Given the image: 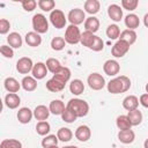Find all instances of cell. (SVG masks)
Masks as SVG:
<instances>
[{
	"mask_svg": "<svg viewBox=\"0 0 148 148\" xmlns=\"http://www.w3.org/2000/svg\"><path fill=\"white\" fill-rule=\"evenodd\" d=\"M131 88V80L125 76L120 75L109 81L108 83V91L111 94H121L127 91Z\"/></svg>",
	"mask_w": 148,
	"mask_h": 148,
	"instance_id": "obj_1",
	"label": "cell"
},
{
	"mask_svg": "<svg viewBox=\"0 0 148 148\" xmlns=\"http://www.w3.org/2000/svg\"><path fill=\"white\" fill-rule=\"evenodd\" d=\"M66 108L68 110H71L77 118L79 117H84L89 112V104L86 101L80 99V98H72V99H69Z\"/></svg>",
	"mask_w": 148,
	"mask_h": 148,
	"instance_id": "obj_2",
	"label": "cell"
},
{
	"mask_svg": "<svg viewBox=\"0 0 148 148\" xmlns=\"http://www.w3.org/2000/svg\"><path fill=\"white\" fill-rule=\"evenodd\" d=\"M81 32H80V29L77 28V25H73V24H69L67 28H66V31H65V40L66 43L68 44H77L81 42Z\"/></svg>",
	"mask_w": 148,
	"mask_h": 148,
	"instance_id": "obj_3",
	"label": "cell"
},
{
	"mask_svg": "<svg viewBox=\"0 0 148 148\" xmlns=\"http://www.w3.org/2000/svg\"><path fill=\"white\" fill-rule=\"evenodd\" d=\"M32 28L37 34H45L49 30V22L43 14H35L32 16Z\"/></svg>",
	"mask_w": 148,
	"mask_h": 148,
	"instance_id": "obj_4",
	"label": "cell"
},
{
	"mask_svg": "<svg viewBox=\"0 0 148 148\" xmlns=\"http://www.w3.org/2000/svg\"><path fill=\"white\" fill-rule=\"evenodd\" d=\"M50 21L52 25L57 29H62L66 25V17L65 14L60 9H54L50 14Z\"/></svg>",
	"mask_w": 148,
	"mask_h": 148,
	"instance_id": "obj_5",
	"label": "cell"
},
{
	"mask_svg": "<svg viewBox=\"0 0 148 148\" xmlns=\"http://www.w3.org/2000/svg\"><path fill=\"white\" fill-rule=\"evenodd\" d=\"M88 86L92 90H101L105 86V80L99 73H91L87 79Z\"/></svg>",
	"mask_w": 148,
	"mask_h": 148,
	"instance_id": "obj_6",
	"label": "cell"
},
{
	"mask_svg": "<svg viewBox=\"0 0 148 148\" xmlns=\"http://www.w3.org/2000/svg\"><path fill=\"white\" fill-rule=\"evenodd\" d=\"M68 21L71 22V24L73 25H79L81 23H83V21H86V14L82 9L80 8H74V9H71L69 13H68V16H67Z\"/></svg>",
	"mask_w": 148,
	"mask_h": 148,
	"instance_id": "obj_7",
	"label": "cell"
},
{
	"mask_svg": "<svg viewBox=\"0 0 148 148\" xmlns=\"http://www.w3.org/2000/svg\"><path fill=\"white\" fill-rule=\"evenodd\" d=\"M130 46H131V45H128L126 42L119 39V40H117V42L114 43V45L112 46L111 53H112V56H113L114 58H121V57H124V56L128 52Z\"/></svg>",
	"mask_w": 148,
	"mask_h": 148,
	"instance_id": "obj_8",
	"label": "cell"
},
{
	"mask_svg": "<svg viewBox=\"0 0 148 148\" xmlns=\"http://www.w3.org/2000/svg\"><path fill=\"white\" fill-rule=\"evenodd\" d=\"M34 68V64L32 60L28 57H23L20 58L16 62V71L21 74H28L29 72H31Z\"/></svg>",
	"mask_w": 148,
	"mask_h": 148,
	"instance_id": "obj_9",
	"label": "cell"
},
{
	"mask_svg": "<svg viewBox=\"0 0 148 148\" xmlns=\"http://www.w3.org/2000/svg\"><path fill=\"white\" fill-rule=\"evenodd\" d=\"M103 71L106 75L109 76H114L119 73L120 71V66H119V62L117 60H113V59H110V60H106L103 65Z\"/></svg>",
	"mask_w": 148,
	"mask_h": 148,
	"instance_id": "obj_10",
	"label": "cell"
},
{
	"mask_svg": "<svg viewBox=\"0 0 148 148\" xmlns=\"http://www.w3.org/2000/svg\"><path fill=\"white\" fill-rule=\"evenodd\" d=\"M90 136H91V131L87 125H81L75 131V138L81 142L88 141L90 139Z\"/></svg>",
	"mask_w": 148,
	"mask_h": 148,
	"instance_id": "obj_11",
	"label": "cell"
},
{
	"mask_svg": "<svg viewBox=\"0 0 148 148\" xmlns=\"http://www.w3.org/2000/svg\"><path fill=\"white\" fill-rule=\"evenodd\" d=\"M31 73H32V76L36 80H42L47 74V67L44 62H37V64L34 65V68H32Z\"/></svg>",
	"mask_w": 148,
	"mask_h": 148,
	"instance_id": "obj_12",
	"label": "cell"
},
{
	"mask_svg": "<svg viewBox=\"0 0 148 148\" xmlns=\"http://www.w3.org/2000/svg\"><path fill=\"white\" fill-rule=\"evenodd\" d=\"M108 15L112 21L119 22L123 17V9L120 8V6H118L116 3H112L108 7Z\"/></svg>",
	"mask_w": 148,
	"mask_h": 148,
	"instance_id": "obj_13",
	"label": "cell"
},
{
	"mask_svg": "<svg viewBox=\"0 0 148 148\" xmlns=\"http://www.w3.org/2000/svg\"><path fill=\"white\" fill-rule=\"evenodd\" d=\"M50 109L45 105H37L34 110V117L39 121H45L50 116Z\"/></svg>",
	"mask_w": 148,
	"mask_h": 148,
	"instance_id": "obj_14",
	"label": "cell"
},
{
	"mask_svg": "<svg viewBox=\"0 0 148 148\" xmlns=\"http://www.w3.org/2000/svg\"><path fill=\"white\" fill-rule=\"evenodd\" d=\"M21 103V98L15 92H9L5 96V105L9 109H16Z\"/></svg>",
	"mask_w": 148,
	"mask_h": 148,
	"instance_id": "obj_15",
	"label": "cell"
},
{
	"mask_svg": "<svg viewBox=\"0 0 148 148\" xmlns=\"http://www.w3.org/2000/svg\"><path fill=\"white\" fill-rule=\"evenodd\" d=\"M123 106L125 110L127 111H132V110H136L139 106V98L134 95H130L126 96L123 101Z\"/></svg>",
	"mask_w": 148,
	"mask_h": 148,
	"instance_id": "obj_16",
	"label": "cell"
},
{
	"mask_svg": "<svg viewBox=\"0 0 148 148\" xmlns=\"http://www.w3.org/2000/svg\"><path fill=\"white\" fill-rule=\"evenodd\" d=\"M25 39V43L29 45V46H32V47H36V46H39L40 43H42V37L39 34H37L36 31H30L25 35L24 37Z\"/></svg>",
	"mask_w": 148,
	"mask_h": 148,
	"instance_id": "obj_17",
	"label": "cell"
},
{
	"mask_svg": "<svg viewBox=\"0 0 148 148\" xmlns=\"http://www.w3.org/2000/svg\"><path fill=\"white\" fill-rule=\"evenodd\" d=\"M32 116H34V111H31L29 108H21L17 111V119H18V121L21 124L30 123Z\"/></svg>",
	"mask_w": 148,
	"mask_h": 148,
	"instance_id": "obj_18",
	"label": "cell"
},
{
	"mask_svg": "<svg viewBox=\"0 0 148 148\" xmlns=\"http://www.w3.org/2000/svg\"><path fill=\"white\" fill-rule=\"evenodd\" d=\"M84 28H86V31L95 34L99 29V21H98V18L95 17V16L87 17L86 21H84Z\"/></svg>",
	"mask_w": 148,
	"mask_h": 148,
	"instance_id": "obj_19",
	"label": "cell"
},
{
	"mask_svg": "<svg viewBox=\"0 0 148 148\" xmlns=\"http://www.w3.org/2000/svg\"><path fill=\"white\" fill-rule=\"evenodd\" d=\"M65 84L66 83H64V82L52 77V79H50L46 82V89L49 91H51V92H58V91H61L65 88Z\"/></svg>",
	"mask_w": 148,
	"mask_h": 148,
	"instance_id": "obj_20",
	"label": "cell"
},
{
	"mask_svg": "<svg viewBox=\"0 0 148 148\" xmlns=\"http://www.w3.org/2000/svg\"><path fill=\"white\" fill-rule=\"evenodd\" d=\"M49 109H50V112H51V113H53V114H56V116H59V114L61 116L66 108H65L64 102H61L60 99H53V101L50 103Z\"/></svg>",
	"mask_w": 148,
	"mask_h": 148,
	"instance_id": "obj_21",
	"label": "cell"
},
{
	"mask_svg": "<svg viewBox=\"0 0 148 148\" xmlns=\"http://www.w3.org/2000/svg\"><path fill=\"white\" fill-rule=\"evenodd\" d=\"M119 39L126 42L128 45H132V44H134L135 40H136V32H135L134 30L126 29V30H124V31L120 32Z\"/></svg>",
	"mask_w": 148,
	"mask_h": 148,
	"instance_id": "obj_22",
	"label": "cell"
},
{
	"mask_svg": "<svg viewBox=\"0 0 148 148\" xmlns=\"http://www.w3.org/2000/svg\"><path fill=\"white\" fill-rule=\"evenodd\" d=\"M96 35L92 34V32H89V31H84L82 35H81V44L88 49H91L95 40H96Z\"/></svg>",
	"mask_w": 148,
	"mask_h": 148,
	"instance_id": "obj_23",
	"label": "cell"
},
{
	"mask_svg": "<svg viewBox=\"0 0 148 148\" xmlns=\"http://www.w3.org/2000/svg\"><path fill=\"white\" fill-rule=\"evenodd\" d=\"M21 86L25 91H34L37 88V81L34 76H24L21 81Z\"/></svg>",
	"mask_w": 148,
	"mask_h": 148,
	"instance_id": "obj_24",
	"label": "cell"
},
{
	"mask_svg": "<svg viewBox=\"0 0 148 148\" xmlns=\"http://www.w3.org/2000/svg\"><path fill=\"white\" fill-rule=\"evenodd\" d=\"M118 139L120 142L127 145V143H132L135 139V134L132 130H125V131H119L118 133Z\"/></svg>",
	"mask_w": 148,
	"mask_h": 148,
	"instance_id": "obj_25",
	"label": "cell"
},
{
	"mask_svg": "<svg viewBox=\"0 0 148 148\" xmlns=\"http://www.w3.org/2000/svg\"><path fill=\"white\" fill-rule=\"evenodd\" d=\"M7 42L9 44L10 47H14V49H20L22 46V37L18 32H10L7 37Z\"/></svg>",
	"mask_w": 148,
	"mask_h": 148,
	"instance_id": "obj_26",
	"label": "cell"
},
{
	"mask_svg": "<svg viewBox=\"0 0 148 148\" xmlns=\"http://www.w3.org/2000/svg\"><path fill=\"white\" fill-rule=\"evenodd\" d=\"M99 7H101V3L98 0H87L84 2V10L91 16L99 12Z\"/></svg>",
	"mask_w": 148,
	"mask_h": 148,
	"instance_id": "obj_27",
	"label": "cell"
},
{
	"mask_svg": "<svg viewBox=\"0 0 148 148\" xmlns=\"http://www.w3.org/2000/svg\"><path fill=\"white\" fill-rule=\"evenodd\" d=\"M3 84H5L6 90L9 91V92H15L16 94L21 88V84L18 83V81L14 77H7L3 82Z\"/></svg>",
	"mask_w": 148,
	"mask_h": 148,
	"instance_id": "obj_28",
	"label": "cell"
},
{
	"mask_svg": "<svg viewBox=\"0 0 148 148\" xmlns=\"http://www.w3.org/2000/svg\"><path fill=\"white\" fill-rule=\"evenodd\" d=\"M52 77H54V79H57L64 83H67L68 80L71 79V69L68 67H61L56 74H53Z\"/></svg>",
	"mask_w": 148,
	"mask_h": 148,
	"instance_id": "obj_29",
	"label": "cell"
},
{
	"mask_svg": "<svg viewBox=\"0 0 148 148\" xmlns=\"http://www.w3.org/2000/svg\"><path fill=\"white\" fill-rule=\"evenodd\" d=\"M69 90H71V92L73 95H76V96L81 95L83 92V90H84V84H83V82L81 80L75 79L69 83Z\"/></svg>",
	"mask_w": 148,
	"mask_h": 148,
	"instance_id": "obj_30",
	"label": "cell"
},
{
	"mask_svg": "<svg viewBox=\"0 0 148 148\" xmlns=\"http://www.w3.org/2000/svg\"><path fill=\"white\" fill-rule=\"evenodd\" d=\"M116 124H117V127L120 130V131H125V130H131L132 127V124L130 121V118L125 114H120L117 117V120H116Z\"/></svg>",
	"mask_w": 148,
	"mask_h": 148,
	"instance_id": "obj_31",
	"label": "cell"
},
{
	"mask_svg": "<svg viewBox=\"0 0 148 148\" xmlns=\"http://www.w3.org/2000/svg\"><path fill=\"white\" fill-rule=\"evenodd\" d=\"M140 24V20L135 14H128L125 17V25L130 29V30H134L139 27Z\"/></svg>",
	"mask_w": 148,
	"mask_h": 148,
	"instance_id": "obj_32",
	"label": "cell"
},
{
	"mask_svg": "<svg viewBox=\"0 0 148 148\" xmlns=\"http://www.w3.org/2000/svg\"><path fill=\"white\" fill-rule=\"evenodd\" d=\"M127 117L130 118V121H131L132 126H138V125L142 121V113H141V111H139L138 109H136V110L128 111Z\"/></svg>",
	"mask_w": 148,
	"mask_h": 148,
	"instance_id": "obj_33",
	"label": "cell"
},
{
	"mask_svg": "<svg viewBox=\"0 0 148 148\" xmlns=\"http://www.w3.org/2000/svg\"><path fill=\"white\" fill-rule=\"evenodd\" d=\"M57 136H58V139H59L60 141H62V142H68L69 140H72L73 133H72V131H71L69 128H67V127H61V128L58 130Z\"/></svg>",
	"mask_w": 148,
	"mask_h": 148,
	"instance_id": "obj_34",
	"label": "cell"
},
{
	"mask_svg": "<svg viewBox=\"0 0 148 148\" xmlns=\"http://www.w3.org/2000/svg\"><path fill=\"white\" fill-rule=\"evenodd\" d=\"M46 67H47V71H50L52 74H56L62 66L60 65V62H59V60L58 59H56V58H49L47 60H46Z\"/></svg>",
	"mask_w": 148,
	"mask_h": 148,
	"instance_id": "obj_35",
	"label": "cell"
},
{
	"mask_svg": "<svg viewBox=\"0 0 148 148\" xmlns=\"http://www.w3.org/2000/svg\"><path fill=\"white\" fill-rule=\"evenodd\" d=\"M58 136L54 135V134H49L46 135L43 140H42V146L44 148H50V147H53V146H57L58 145Z\"/></svg>",
	"mask_w": 148,
	"mask_h": 148,
	"instance_id": "obj_36",
	"label": "cell"
},
{
	"mask_svg": "<svg viewBox=\"0 0 148 148\" xmlns=\"http://www.w3.org/2000/svg\"><path fill=\"white\" fill-rule=\"evenodd\" d=\"M106 36L110 39H117L120 36V29L117 24H110L106 28Z\"/></svg>",
	"mask_w": 148,
	"mask_h": 148,
	"instance_id": "obj_37",
	"label": "cell"
},
{
	"mask_svg": "<svg viewBox=\"0 0 148 148\" xmlns=\"http://www.w3.org/2000/svg\"><path fill=\"white\" fill-rule=\"evenodd\" d=\"M0 148H22V143L15 139H5L1 141Z\"/></svg>",
	"mask_w": 148,
	"mask_h": 148,
	"instance_id": "obj_38",
	"label": "cell"
},
{
	"mask_svg": "<svg viewBox=\"0 0 148 148\" xmlns=\"http://www.w3.org/2000/svg\"><path fill=\"white\" fill-rule=\"evenodd\" d=\"M65 44H66V40L62 37H53L51 40V47L54 51H61L65 47Z\"/></svg>",
	"mask_w": 148,
	"mask_h": 148,
	"instance_id": "obj_39",
	"label": "cell"
},
{
	"mask_svg": "<svg viewBox=\"0 0 148 148\" xmlns=\"http://www.w3.org/2000/svg\"><path fill=\"white\" fill-rule=\"evenodd\" d=\"M37 3H38V7L42 10H44V12H52V10H54L56 2L53 0H39Z\"/></svg>",
	"mask_w": 148,
	"mask_h": 148,
	"instance_id": "obj_40",
	"label": "cell"
},
{
	"mask_svg": "<svg viewBox=\"0 0 148 148\" xmlns=\"http://www.w3.org/2000/svg\"><path fill=\"white\" fill-rule=\"evenodd\" d=\"M50 130H51V126L47 121H38L36 125V131L39 135H47Z\"/></svg>",
	"mask_w": 148,
	"mask_h": 148,
	"instance_id": "obj_41",
	"label": "cell"
},
{
	"mask_svg": "<svg viewBox=\"0 0 148 148\" xmlns=\"http://www.w3.org/2000/svg\"><path fill=\"white\" fill-rule=\"evenodd\" d=\"M76 116L71 111V110H68L67 108L65 109V111L62 112V114H61V119L65 121V123H73V121H75L76 120Z\"/></svg>",
	"mask_w": 148,
	"mask_h": 148,
	"instance_id": "obj_42",
	"label": "cell"
},
{
	"mask_svg": "<svg viewBox=\"0 0 148 148\" xmlns=\"http://www.w3.org/2000/svg\"><path fill=\"white\" fill-rule=\"evenodd\" d=\"M138 5H139L138 0H123L121 1V6L126 10H134L136 9Z\"/></svg>",
	"mask_w": 148,
	"mask_h": 148,
	"instance_id": "obj_43",
	"label": "cell"
},
{
	"mask_svg": "<svg viewBox=\"0 0 148 148\" xmlns=\"http://www.w3.org/2000/svg\"><path fill=\"white\" fill-rule=\"evenodd\" d=\"M37 5H38V3H37L35 0H23V1H22V7H23V9L27 10V12H32V10L36 8Z\"/></svg>",
	"mask_w": 148,
	"mask_h": 148,
	"instance_id": "obj_44",
	"label": "cell"
},
{
	"mask_svg": "<svg viewBox=\"0 0 148 148\" xmlns=\"http://www.w3.org/2000/svg\"><path fill=\"white\" fill-rule=\"evenodd\" d=\"M0 52L5 58H13L14 57V51L8 45H1L0 46Z\"/></svg>",
	"mask_w": 148,
	"mask_h": 148,
	"instance_id": "obj_45",
	"label": "cell"
},
{
	"mask_svg": "<svg viewBox=\"0 0 148 148\" xmlns=\"http://www.w3.org/2000/svg\"><path fill=\"white\" fill-rule=\"evenodd\" d=\"M9 28H10V23L8 20L6 18H1L0 20V34L1 35H5L9 31Z\"/></svg>",
	"mask_w": 148,
	"mask_h": 148,
	"instance_id": "obj_46",
	"label": "cell"
},
{
	"mask_svg": "<svg viewBox=\"0 0 148 148\" xmlns=\"http://www.w3.org/2000/svg\"><path fill=\"white\" fill-rule=\"evenodd\" d=\"M103 47H104V43H103V40L97 36V37H96V40H95V43H94V45H92V47H91L90 50L98 52V51H102Z\"/></svg>",
	"mask_w": 148,
	"mask_h": 148,
	"instance_id": "obj_47",
	"label": "cell"
},
{
	"mask_svg": "<svg viewBox=\"0 0 148 148\" xmlns=\"http://www.w3.org/2000/svg\"><path fill=\"white\" fill-rule=\"evenodd\" d=\"M139 103H140L142 106H145V108H148V94H147V92L140 96Z\"/></svg>",
	"mask_w": 148,
	"mask_h": 148,
	"instance_id": "obj_48",
	"label": "cell"
},
{
	"mask_svg": "<svg viewBox=\"0 0 148 148\" xmlns=\"http://www.w3.org/2000/svg\"><path fill=\"white\" fill-rule=\"evenodd\" d=\"M143 24H145V25L148 28V13H147V14L143 16Z\"/></svg>",
	"mask_w": 148,
	"mask_h": 148,
	"instance_id": "obj_49",
	"label": "cell"
},
{
	"mask_svg": "<svg viewBox=\"0 0 148 148\" xmlns=\"http://www.w3.org/2000/svg\"><path fill=\"white\" fill-rule=\"evenodd\" d=\"M143 147H145V148H148V139H146V140H145V143H143Z\"/></svg>",
	"mask_w": 148,
	"mask_h": 148,
	"instance_id": "obj_50",
	"label": "cell"
},
{
	"mask_svg": "<svg viewBox=\"0 0 148 148\" xmlns=\"http://www.w3.org/2000/svg\"><path fill=\"white\" fill-rule=\"evenodd\" d=\"M62 148H77L76 146H66V147H62Z\"/></svg>",
	"mask_w": 148,
	"mask_h": 148,
	"instance_id": "obj_51",
	"label": "cell"
},
{
	"mask_svg": "<svg viewBox=\"0 0 148 148\" xmlns=\"http://www.w3.org/2000/svg\"><path fill=\"white\" fill-rule=\"evenodd\" d=\"M146 91H147V94H148V83L146 84Z\"/></svg>",
	"mask_w": 148,
	"mask_h": 148,
	"instance_id": "obj_52",
	"label": "cell"
},
{
	"mask_svg": "<svg viewBox=\"0 0 148 148\" xmlns=\"http://www.w3.org/2000/svg\"><path fill=\"white\" fill-rule=\"evenodd\" d=\"M50 148H59L58 146H53V147H50Z\"/></svg>",
	"mask_w": 148,
	"mask_h": 148,
	"instance_id": "obj_53",
	"label": "cell"
}]
</instances>
